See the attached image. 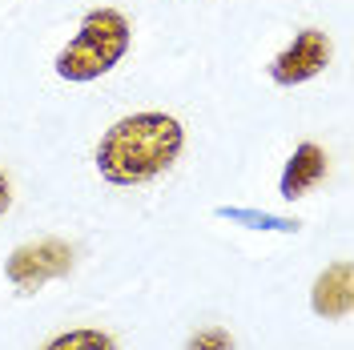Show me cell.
<instances>
[{"instance_id": "cell-1", "label": "cell", "mask_w": 354, "mask_h": 350, "mask_svg": "<svg viewBox=\"0 0 354 350\" xmlns=\"http://www.w3.org/2000/svg\"><path fill=\"white\" fill-rule=\"evenodd\" d=\"M185 149V129L174 113L141 109L113 121L97 141V174L109 185H145L169 174Z\"/></svg>"}, {"instance_id": "cell-2", "label": "cell", "mask_w": 354, "mask_h": 350, "mask_svg": "<svg viewBox=\"0 0 354 350\" xmlns=\"http://www.w3.org/2000/svg\"><path fill=\"white\" fill-rule=\"evenodd\" d=\"M133 44V24L121 8H88L77 37L57 53V77L68 85H88V81H101L105 73L125 61Z\"/></svg>"}, {"instance_id": "cell-3", "label": "cell", "mask_w": 354, "mask_h": 350, "mask_svg": "<svg viewBox=\"0 0 354 350\" xmlns=\"http://www.w3.org/2000/svg\"><path fill=\"white\" fill-rule=\"evenodd\" d=\"M73 266H77V250L65 238H37V241H21L8 254L4 278L17 286L21 294H37L41 286L65 278Z\"/></svg>"}, {"instance_id": "cell-4", "label": "cell", "mask_w": 354, "mask_h": 350, "mask_svg": "<svg viewBox=\"0 0 354 350\" xmlns=\"http://www.w3.org/2000/svg\"><path fill=\"white\" fill-rule=\"evenodd\" d=\"M334 57V44L330 37L322 33V28H302V33H294V41L270 61V81L282 89H294V85H306V81H314L318 73H326V65H330Z\"/></svg>"}, {"instance_id": "cell-5", "label": "cell", "mask_w": 354, "mask_h": 350, "mask_svg": "<svg viewBox=\"0 0 354 350\" xmlns=\"http://www.w3.org/2000/svg\"><path fill=\"white\" fill-rule=\"evenodd\" d=\"M310 310L326 322H342L351 318L354 310V266L342 258V262H330L314 286H310Z\"/></svg>"}, {"instance_id": "cell-6", "label": "cell", "mask_w": 354, "mask_h": 350, "mask_svg": "<svg viewBox=\"0 0 354 350\" xmlns=\"http://www.w3.org/2000/svg\"><path fill=\"white\" fill-rule=\"evenodd\" d=\"M330 169V157L326 149L318 145V141H302V145H294V154L286 157V165H282V177H278V197H286V201H298V197H306L322 177Z\"/></svg>"}, {"instance_id": "cell-7", "label": "cell", "mask_w": 354, "mask_h": 350, "mask_svg": "<svg viewBox=\"0 0 354 350\" xmlns=\"http://www.w3.org/2000/svg\"><path fill=\"white\" fill-rule=\"evenodd\" d=\"M41 350H117V342H113V334H105L97 326H73V330L53 334Z\"/></svg>"}, {"instance_id": "cell-8", "label": "cell", "mask_w": 354, "mask_h": 350, "mask_svg": "<svg viewBox=\"0 0 354 350\" xmlns=\"http://www.w3.org/2000/svg\"><path fill=\"white\" fill-rule=\"evenodd\" d=\"M185 350H234V334L225 326H201L189 334Z\"/></svg>"}, {"instance_id": "cell-9", "label": "cell", "mask_w": 354, "mask_h": 350, "mask_svg": "<svg viewBox=\"0 0 354 350\" xmlns=\"http://www.w3.org/2000/svg\"><path fill=\"white\" fill-rule=\"evenodd\" d=\"M8 205H12V185H8V177H4V169H0V218L8 214Z\"/></svg>"}]
</instances>
